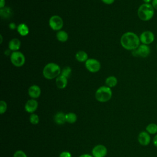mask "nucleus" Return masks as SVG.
Masks as SVG:
<instances>
[{
    "label": "nucleus",
    "instance_id": "obj_1",
    "mask_svg": "<svg viewBox=\"0 0 157 157\" xmlns=\"http://www.w3.org/2000/svg\"><path fill=\"white\" fill-rule=\"evenodd\" d=\"M120 44L124 49L132 51L136 49L141 43L139 36L133 32L128 31L124 33L121 36Z\"/></svg>",
    "mask_w": 157,
    "mask_h": 157
},
{
    "label": "nucleus",
    "instance_id": "obj_2",
    "mask_svg": "<svg viewBox=\"0 0 157 157\" xmlns=\"http://www.w3.org/2000/svg\"><path fill=\"white\" fill-rule=\"evenodd\" d=\"M155 10L151 4H142L137 9V16L143 21H148L153 18Z\"/></svg>",
    "mask_w": 157,
    "mask_h": 157
},
{
    "label": "nucleus",
    "instance_id": "obj_3",
    "mask_svg": "<svg viewBox=\"0 0 157 157\" xmlns=\"http://www.w3.org/2000/svg\"><path fill=\"white\" fill-rule=\"evenodd\" d=\"M61 69L58 64L55 63L47 64L42 71L43 76L48 80H52L58 77L61 74Z\"/></svg>",
    "mask_w": 157,
    "mask_h": 157
},
{
    "label": "nucleus",
    "instance_id": "obj_4",
    "mask_svg": "<svg viewBox=\"0 0 157 157\" xmlns=\"http://www.w3.org/2000/svg\"><path fill=\"white\" fill-rule=\"evenodd\" d=\"M112 96V91L107 86H100L95 93V98L97 101L101 102H105L109 101Z\"/></svg>",
    "mask_w": 157,
    "mask_h": 157
},
{
    "label": "nucleus",
    "instance_id": "obj_5",
    "mask_svg": "<svg viewBox=\"0 0 157 157\" xmlns=\"http://www.w3.org/2000/svg\"><path fill=\"white\" fill-rule=\"evenodd\" d=\"M151 53V49L149 45L140 44L135 50H132L131 53L134 57H140L142 58H147Z\"/></svg>",
    "mask_w": 157,
    "mask_h": 157
},
{
    "label": "nucleus",
    "instance_id": "obj_6",
    "mask_svg": "<svg viewBox=\"0 0 157 157\" xmlns=\"http://www.w3.org/2000/svg\"><path fill=\"white\" fill-rule=\"evenodd\" d=\"M10 59L12 64L17 67L23 66L25 63V56L19 51L12 52L10 55Z\"/></svg>",
    "mask_w": 157,
    "mask_h": 157
},
{
    "label": "nucleus",
    "instance_id": "obj_7",
    "mask_svg": "<svg viewBox=\"0 0 157 157\" xmlns=\"http://www.w3.org/2000/svg\"><path fill=\"white\" fill-rule=\"evenodd\" d=\"M48 24L52 29L58 31L63 27L64 22L61 17L57 15H52L48 21Z\"/></svg>",
    "mask_w": 157,
    "mask_h": 157
},
{
    "label": "nucleus",
    "instance_id": "obj_8",
    "mask_svg": "<svg viewBox=\"0 0 157 157\" xmlns=\"http://www.w3.org/2000/svg\"><path fill=\"white\" fill-rule=\"evenodd\" d=\"M139 39L141 44L149 45L155 41V36L151 31L146 30L140 34Z\"/></svg>",
    "mask_w": 157,
    "mask_h": 157
},
{
    "label": "nucleus",
    "instance_id": "obj_9",
    "mask_svg": "<svg viewBox=\"0 0 157 157\" xmlns=\"http://www.w3.org/2000/svg\"><path fill=\"white\" fill-rule=\"evenodd\" d=\"M86 69L92 73L98 72L101 69L100 62L94 58H88L85 63Z\"/></svg>",
    "mask_w": 157,
    "mask_h": 157
},
{
    "label": "nucleus",
    "instance_id": "obj_10",
    "mask_svg": "<svg viewBox=\"0 0 157 157\" xmlns=\"http://www.w3.org/2000/svg\"><path fill=\"white\" fill-rule=\"evenodd\" d=\"M137 140L139 143L142 146H147L150 144L151 136L146 131H142L140 132L137 136Z\"/></svg>",
    "mask_w": 157,
    "mask_h": 157
},
{
    "label": "nucleus",
    "instance_id": "obj_11",
    "mask_svg": "<svg viewBox=\"0 0 157 157\" xmlns=\"http://www.w3.org/2000/svg\"><path fill=\"white\" fill-rule=\"evenodd\" d=\"M107 153V149L103 145H97L92 150L93 157H105Z\"/></svg>",
    "mask_w": 157,
    "mask_h": 157
},
{
    "label": "nucleus",
    "instance_id": "obj_12",
    "mask_svg": "<svg viewBox=\"0 0 157 157\" xmlns=\"http://www.w3.org/2000/svg\"><path fill=\"white\" fill-rule=\"evenodd\" d=\"M37 107H38L37 101L35 100V99H31L28 100L26 102L25 105V109L27 112L33 113L37 110Z\"/></svg>",
    "mask_w": 157,
    "mask_h": 157
},
{
    "label": "nucleus",
    "instance_id": "obj_13",
    "mask_svg": "<svg viewBox=\"0 0 157 157\" xmlns=\"http://www.w3.org/2000/svg\"><path fill=\"white\" fill-rule=\"evenodd\" d=\"M28 95L32 99L38 98L41 93V90L40 87L37 85H33L28 88Z\"/></svg>",
    "mask_w": 157,
    "mask_h": 157
},
{
    "label": "nucleus",
    "instance_id": "obj_14",
    "mask_svg": "<svg viewBox=\"0 0 157 157\" xmlns=\"http://www.w3.org/2000/svg\"><path fill=\"white\" fill-rule=\"evenodd\" d=\"M20 46H21V42L17 38H13L11 39L8 44L9 49L12 52L18 51V50L20 48Z\"/></svg>",
    "mask_w": 157,
    "mask_h": 157
},
{
    "label": "nucleus",
    "instance_id": "obj_15",
    "mask_svg": "<svg viewBox=\"0 0 157 157\" xmlns=\"http://www.w3.org/2000/svg\"><path fill=\"white\" fill-rule=\"evenodd\" d=\"M67 85V78L59 75L56 78V85L59 89H64Z\"/></svg>",
    "mask_w": 157,
    "mask_h": 157
},
{
    "label": "nucleus",
    "instance_id": "obj_16",
    "mask_svg": "<svg viewBox=\"0 0 157 157\" xmlns=\"http://www.w3.org/2000/svg\"><path fill=\"white\" fill-rule=\"evenodd\" d=\"M12 15V10L9 7H4L0 9V15L2 18L8 19Z\"/></svg>",
    "mask_w": 157,
    "mask_h": 157
},
{
    "label": "nucleus",
    "instance_id": "obj_17",
    "mask_svg": "<svg viewBox=\"0 0 157 157\" xmlns=\"http://www.w3.org/2000/svg\"><path fill=\"white\" fill-rule=\"evenodd\" d=\"M17 31L18 34L22 36H26L29 34V29L25 23H20L17 26Z\"/></svg>",
    "mask_w": 157,
    "mask_h": 157
},
{
    "label": "nucleus",
    "instance_id": "obj_18",
    "mask_svg": "<svg viewBox=\"0 0 157 157\" xmlns=\"http://www.w3.org/2000/svg\"><path fill=\"white\" fill-rule=\"evenodd\" d=\"M75 57L76 60L80 63H83V62L85 63L86 61L88 59V54L85 51H83V50L78 51L75 53Z\"/></svg>",
    "mask_w": 157,
    "mask_h": 157
},
{
    "label": "nucleus",
    "instance_id": "obj_19",
    "mask_svg": "<svg viewBox=\"0 0 157 157\" xmlns=\"http://www.w3.org/2000/svg\"><path fill=\"white\" fill-rule=\"evenodd\" d=\"M54 120L58 124H63L65 122H66V114L61 112H57L54 117Z\"/></svg>",
    "mask_w": 157,
    "mask_h": 157
},
{
    "label": "nucleus",
    "instance_id": "obj_20",
    "mask_svg": "<svg viewBox=\"0 0 157 157\" xmlns=\"http://www.w3.org/2000/svg\"><path fill=\"white\" fill-rule=\"evenodd\" d=\"M56 37L57 40L61 42H66L69 38L68 34L65 31H63V30H59L57 31Z\"/></svg>",
    "mask_w": 157,
    "mask_h": 157
},
{
    "label": "nucleus",
    "instance_id": "obj_21",
    "mask_svg": "<svg viewBox=\"0 0 157 157\" xmlns=\"http://www.w3.org/2000/svg\"><path fill=\"white\" fill-rule=\"evenodd\" d=\"M105 83L106 86H109L111 88L112 87H115L117 85L118 80H117L116 77L113 76V75H110V76L106 78L105 81Z\"/></svg>",
    "mask_w": 157,
    "mask_h": 157
},
{
    "label": "nucleus",
    "instance_id": "obj_22",
    "mask_svg": "<svg viewBox=\"0 0 157 157\" xmlns=\"http://www.w3.org/2000/svg\"><path fill=\"white\" fill-rule=\"evenodd\" d=\"M145 131L150 135H156L157 134V124L150 123L145 127Z\"/></svg>",
    "mask_w": 157,
    "mask_h": 157
},
{
    "label": "nucleus",
    "instance_id": "obj_23",
    "mask_svg": "<svg viewBox=\"0 0 157 157\" xmlns=\"http://www.w3.org/2000/svg\"><path fill=\"white\" fill-rule=\"evenodd\" d=\"M77 119V117L75 113L73 112H69L66 114V122L69 123H74Z\"/></svg>",
    "mask_w": 157,
    "mask_h": 157
},
{
    "label": "nucleus",
    "instance_id": "obj_24",
    "mask_svg": "<svg viewBox=\"0 0 157 157\" xmlns=\"http://www.w3.org/2000/svg\"><path fill=\"white\" fill-rule=\"evenodd\" d=\"M71 74H72V69L71 68V67L66 66L63 69H61L60 75L68 78L70 77Z\"/></svg>",
    "mask_w": 157,
    "mask_h": 157
},
{
    "label": "nucleus",
    "instance_id": "obj_25",
    "mask_svg": "<svg viewBox=\"0 0 157 157\" xmlns=\"http://www.w3.org/2000/svg\"><path fill=\"white\" fill-rule=\"evenodd\" d=\"M29 121L33 124H37L39 122V116L35 113H31L29 117Z\"/></svg>",
    "mask_w": 157,
    "mask_h": 157
},
{
    "label": "nucleus",
    "instance_id": "obj_26",
    "mask_svg": "<svg viewBox=\"0 0 157 157\" xmlns=\"http://www.w3.org/2000/svg\"><path fill=\"white\" fill-rule=\"evenodd\" d=\"M7 108V105L6 102L4 101H0V113L3 114L6 112Z\"/></svg>",
    "mask_w": 157,
    "mask_h": 157
},
{
    "label": "nucleus",
    "instance_id": "obj_27",
    "mask_svg": "<svg viewBox=\"0 0 157 157\" xmlns=\"http://www.w3.org/2000/svg\"><path fill=\"white\" fill-rule=\"evenodd\" d=\"M13 157H27V156L23 151L17 150L14 153Z\"/></svg>",
    "mask_w": 157,
    "mask_h": 157
},
{
    "label": "nucleus",
    "instance_id": "obj_28",
    "mask_svg": "<svg viewBox=\"0 0 157 157\" xmlns=\"http://www.w3.org/2000/svg\"><path fill=\"white\" fill-rule=\"evenodd\" d=\"M59 157H72V155H71L70 152L67 151H62L59 154Z\"/></svg>",
    "mask_w": 157,
    "mask_h": 157
},
{
    "label": "nucleus",
    "instance_id": "obj_29",
    "mask_svg": "<svg viewBox=\"0 0 157 157\" xmlns=\"http://www.w3.org/2000/svg\"><path fill=\"white\" fill-rule=\"evenodd\" d=\"M9 28H10V29H12V30H13V29H15L16 28H17V26H16L15 23H13V22H11L10 23H9Z\"/></svg>",
    "mask_w": 157,
    "mask_h": 157
},
{
    "label": "nucleus",
    "instance_id": "obj_30",
    "mask_svg": "<svg viewBox=\"0 0 157 157\" xmlns=\"http://www.w3.org/2000/svg\"><path fill=\"white\" fill-rule=\"evenodd\" d=\"M101 1L103 3H104L105 4H108V5L113 4L115 1V0H101Z\"/></svg>",
    "mask_w": 157,
    "mask_h": 157
},
{
    "label": "nucleus",
    "instance_id": "obj_31",
    "mask_svg": "<svg viewBox=\"0 0 157 157\" xmlns=\"http://www.w3.org/2000/svg\"><path fill=\"white\" fill-rule=\"evenodd\" d=\"M153 144V145L157 148V134L156 135H155L154 137L153 138V140H152Z\"/></svg>",
    "mask_w": 157,
    "mask_h": 157
},
{
    "label": "nucleus",
    "instance_id": "obj_32",
    "mask_svg": "<svg viewBox=\"0 0 157 157\" xmlns=\"http://www.w3.org/2000/svg\"><path fill=\"white\" fill-rule=\"evenodd\" d=\"M151 4L155 10H157V0H153Z\"/></svg>",
    "mask_w": 157,
    "mask_h": 157
},
{
    "label": "nucleus",
    "instance_id": "obj_33",
    "mask_svg": "<svg viewBox=\"0 0 157 157\" xmlns=\"http://www.w3.org/2000/svg\"><path fill=\"white\" fill-rule=\"evenodd\" d=\"M5 4H6L5 0H1L0 1V9H2L4 7H5Z\"/></svg>",
    "mask_w": 157,
    "mask_h": 157
},
{
    "label": "nucleus",
    "instance_id": "obj_34",
    "mask_svg": "<svg viewBox=\"0 0 157 157\" xmlns=\"http://www.w3.org/2000/svg\"><path fill=\"white\" fill-rule=\"evenodd\" d=\"M79 157H93V156L89 154H83V155H82L81 156H80Z\"/></svg>",
    "mask_w": 157,
    "mask_h": 157
},
{
    "label": "nucleus",
    "instance_id": "obj_35",
    "mask_svg": "<svg viewBox=\"0 0 157 157\" xmlns=\"http://www.w3.org/2000/svg\"><path fill=\"white\" fill-rule=\"evenodd\" d=\"M144 3H146V4H151V2H152L153 0H142Z\"/></svg>",
    "mask_w": 157,
    "mask_h": 157
},
{
    "label": "nucleus",
    "instance_id": "obj_36",
    "mask_svg": "<svg viewBox=\"0 0 157 157\" xmlns=\"http://www.w3.org/2000/svg\"><path fill=\"white\" fill-rule=\"evenodd\" d=\"M0 37H1V44L2 42V35H1L0 36Z\"/></svg>",
    "mask_w": 157,
    "mask_h": 157
},
{
    "label": "nucleus",
    "instance_id": "obj_37",
    "mask_svg": "<svg viewBox=\"0 0 157 157\" xmlns=\"http://www.w3.org/2000/svg\"><path fill=\"white\" fill-rule=\"evenodd\" d=\"M156 82H157V76H156Z\"/></svg>",
    "mask_w": 157,
    "mask_h": 157
}]
</instances>
